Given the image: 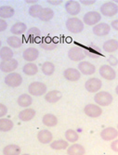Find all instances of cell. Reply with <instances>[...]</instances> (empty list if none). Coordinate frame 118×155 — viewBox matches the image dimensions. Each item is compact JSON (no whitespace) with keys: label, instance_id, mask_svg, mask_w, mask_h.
I'll return each mask as SVG.
<instances>
[{"label":"cell","instance_id":"cell-3","mask_svg":"<svg viewBox=\"0 0 118 155\" xmlns=\"http://www.w3.org/2000/svg\"><path fill=\"white\" fill-rule=\"evenodd\" d=\"M48 87L44 83L42 82H33L29 84L28 87V93L31 96L35 97H40L44 94H47Z\"/></svg>","mask_w":118,"mask_h":155},{"label":"cell","instance_id":"cell-4","mask_svg":"<svg viewBox=\"0 0 118 155\" xmlns=\"http://www.w3.org/2000/svg\"><path fill=\"white\" fill-rule=\"evenodd\" d=\"M100 14L105 17H113L118 13V5L113 1H108L103 3L99 8Z\"/></svg>","mask_w":118,"mask_h":155},{"label":"cell","instance_id":"cell-44","mask_svg":"<svg viewBox=\"0 0 118 155\" xmlns=\"http://www.w3.org/2000/svg\"><path fill=\"white\" fill-rule=\"evenodd\" d=\"M95 3H96L95 0H81V2H80V4H83L85 6H90Z\"/></svg>","mask_w":118,"mask_h":155},{"label":"cell","instance_id":"cell-26","mask_svg":"<svg viewBox=\"0 0 118 155\" xmlns=\"http://www.w3.org/2000/svg\"><path fill=\"white\" fill-rule=\"evenodd\" d=\"M42 122H43L44 125L48 126V127H54V126H56L58 124L59 120L56 115H54L52 114H47L43 116Z\"/></svg>","mask_w":118,"mask_h":155},{"label":"cell","instance_id":"cell-5","mask_svg":"<svg viewBox=\"0 0 118 155\" xmlns=\"http://www.w3.org/2000/svg\"><path fill=\"white\" fill-rule=\"evenodd\" d=\"M101 20V14L98 11H88L83 17V22L88 26H95L99 23Z\"/></svg>","mask_w":118,"mask_h":155},{"label":"cell","instance_id":"cell-47","mask_svg":"<svg viewBox=\"0 0 118 155\" xmlns=\"http://www.w3.org/2000/svg\"><path fill=\"white\" fill-rule=\"evenodd\" d=\"M25 2L27 4H34V5H35V4H37V0H26Z\"/></svg>","mask_w":118,"mask_h":155},{"label":"cell","instance_id":"cell-22","mask_svg":"<svg viewBox=\"0 0 118 155\" xmlns=\"http://www.w3.org/2000/svg\"><path fill=\"white\" fill-rule=\"evenodd\" d=\"M62 98V93L59 90H51L45 95V101L49 103H57Z\"/></svg>","mask_w":118,"mask_h":155},{"label":"cell","instance_id":"cell-48","mask_svg":"<svg viewBox=\"0 0 118 155\" xmlns=\"http://www.w3.org/2000/svg\"><path fill=\"white\" fill-rule=\"evenodd\" d=\"M115 93H116V95L118 96V86L115 87Z\"/></svg>","mask_w":118,"mask_h":155},{"label":"cell","instance_id":"cell-30","mask_svg":"<svg viewBox=\"0 0 118 155\" xmlns=\"http://www.w3.org/2000/svg\"><path fill=\"white\" fill-rule=\"evenodd\" d=\"M22 72L24 73V74L29 75V76H33L35 75L38 73V67L35 63L33 62H28L26 63L23 68H22Z\"/></svg>","mask_w":118,"mask_h":155},{"label":"cell","instance_id":"cell-24","mask_svg":"<svg viewBox=\"0 0 118 155\" xmlns=\"http://www.w3.org/2000/svg\"><path fill=\"white\" fill-rule=\"evenodd\" d=\"M17 103L20 107L22 108H28L30 107L33 103V97L31 95L29 94H22L21 96H19L18 100H17Z\"/></svg>","mask_w":118,"mask_h":155},{"label":"cell","instance_id":"cell-34","mask_svg":"<svg viewBox=\"0 0 118 155\" xmlns=\"http://www.w3.org/2000/svg\"><path fill=\"white\" fill-rule=\"evenodd\" d=\"M41 71L45 75H52L55 72V65L51 61H46L42 64Z\"/></svg>","mask_w":118,"mask_h":155},{"label":"cell","instance_id":"cell-42","mask_svg":"<svg viewBox=\"0 0 118 155\" xmlns=\"http://www.w3.org/2000/svg\"><path fill=\"white\" fill-rule=\"evenodd\" d=\"M111 150L114 152H118V138L111 142Z\"/></svg>","mask_w":118,"mask_h":155},{"label":"cell","instance_id":"cell-39","mask_svg":"<svg viewBox=\"0 0 118 155\" xmlns=\"http://www.w3.org/2000/svg\"><path fill=\"white\" fill-rule=\"evenodd\" d=\"M27 35H28V36L30 37V38L35 39V38L40 36L41 31H40L39 28H37V27H31L30 29L27 31Z\"/></svg>","mask_w":118,"mask_h":155},{"label":"cell","instance_id":"cell-38","mask_svg":"<svg viewBox=\"0 0 118 155\" xmlns=\"http://www.w3.org/2000/svg\"><path fill=\"white\" fill-rule=\"evenodd\" d=\"M97 48H88L85 49L84 52L87 57H90L92 59H98L100 56V53Z\"/></svg>","mask_w":118,"mask_h":155},{"label":"cell","instance_id":"cell-28","mask_svg":"<svg viewBox=\"0 0 118 155\" xmlns=\"http://www.w3.org/2000/svg\"><path fill=\"white\" fill-rule=\"evenodd\" d=\"M50 148L55 150H62L69 148V142L65 139H56L50 143Z\"/></svg>","mask_w":118,"mask_h":155},{"label":"cell","instance_id":"cell-25","mask_svg":"<svg viewBox=\"0 0 118 155\" xmlns=\"http://www.w3.org/2000/svg\"><path fill=\"white\" fill-rule=\"evenodd\" d=\"M26 31H27V25L24 22H22V21L14 23L11 26V29H10L11 34H13V35H16V36L24 34Z\"/></svg>","mask_w":118,"mask_h":155},{"label":"cell","instance_id":"cell-45","mask_svg":"<svg viewBox=\"0 0 118 155\" xmlns=\"http://www.w3.org/2000/svg\"><path fill=\"white\" fill-rule=\"evenodd\" d=\"M63 1L62 0H48V3L53 6H57V5H61Z\"/></svg>","mask_w":118,"mask_h":155},{"label":"cell","instance_id":"cell-27","mask_svg":"<svg viewBox=\"0 0 118 155\" xmlns=\"http://www.w3.org/2000/svg\"><path fill=\"white\" fill-rule=\"evenodd\" d=\"M15 14V9L11 6H1L0 7V19H9Z\"/></svg>","mask_w":118,"mask_h":155},{"label":"cell","instance_id":"cell-16","mask_svg":"<svg viewBox=\"0 0 118 155\" xmlns=\"http://www.w3.org/2000/svg\"><path fill=\"white\" fill-rule=\"evenodd\" d=\"M39 57V50L35 48H28L22 53V58L27 62H34Z\"/></svg>","mask_w":118,"mask_h":155},{"label":"cell","instance_id":"cell-40","mask_svg":"<svg viewBox=\"0 0 118 155\" xmlns=\"http://www.w3.org/2000/svg\"><path fill=\"white\" fill-rule=\"evenodd\" d=\"M8 114V108L5 104L0 103V119L4 118L5 115H7Z\"/></svg>","mask_w":118,"mask_h":155},{"label":"cell","instance_id":"cell-32","mask_svg":"<svg viewBox=\"0 0 118 155\" xmlns=\"http://www.w3.org/2000/svg\"><path fill=\"white\" fill-rule=\"evenodd\" d=\"M7 43L8 45L9 48H19L22 47V40L16 36V35H11L9 37H8L7 39Z\"/></svg>","mask_w":118,"mask_h":155},{"label":"cell","instance_id":"cell-18","mask_svg":"<svg viewBox=\"0 0 118 155\" xmlns=\"http://www.w3.org/2000/svg\"><path fill=\"white\" fill-rule=\"evenodd\" d=\"M59 44V42L57 41L56 38H51V37H46L44 38L41 42H40V47L45 49V50H48V51H51V50H54L57 46Z\"/></svg>","mask_w":118,"mask_h":155},{"label":"cell","instance_id":"cell-8","mask_svg":"<svg viewBox=\"0 0 118 155\" xmlns=\"http://www.w3.org/2000/svg\"><path fill=\"white\" fill-rule=\"evenodd\" d=\"M86 57V56L84 52V49L78 47H72L68 51V58L72 61L81 62L85 60Z\"/></svg>","mask_w":118,"mask_h":155},{"label":"cell","instance_id":"cell-31","mask_svg":"<svg viewBox=\"0 0 118 155\" xmlns=\"http://www.w3.org/2000/svg\"><path fill=\"white\" fill-rule=\"evenodd\" d=\"M53 17H54L53 9H51L50 8H44L38 19L42 21H49L53 19Z\"/></svg>","mask_w":118,"mask_h":155},{"label":"cell","instance_id":"cell-17","mask_svg":"<svg viewBox=\"0 0 118 155\" xmlns=\"http://www.w3.org/2000/svg\"><path fill=\"white\" fill-rule=\"evenodd\" d=\"M63 77L71 82H76L81 78V73L78 69L76 68H67L63 71Z\"/></svg>","mask_w":118,"mask_h":155},{"label":"cell","instance_id":"cell-37","mask_svg":"<svg viewBox=\"0 0 118 155\" xmlns=\"http://www.w3.org/2000/svg\"><path fill=\"white\" fill-rule=\"evenodd\" d=\"M43 7L39 4H35V5H33L31 6L30 8H29V15H30L31 17L33 18H39L41 12L43 11Z\"/></svg>","mask_w":118,"mask_h":155},{"label":"cell","instance_id":"cell-15","mask_svg":"<svg viewBox=\"0 0 118 155\" xmlns=\"http://www.w3.org/2000/svg\"><path fill=\"white\" fill-rule=\"evenodd\" d=\"M78 71L84 75H92L96 72V66L88 61H81L78 63Z\"/></svg>","mask_w":118,"mask_h":155},{"label":"cell","instance_id":"cell-14","mask_svg":"<svg viewBox=\"0 0 118 155\" xmlns=\"http://www.w3.org/2000/svg\"><path fill=\"white\" fill-rule=\"evenodd\" d=\"M65 10L72 16H76L81 11V4L76 0H69L65 3Z\"/></svg>","mask_w":118,"mask_h":155},{"label":"cell","instance_id":"cell-41","mask_svg":"<svg viewBox=\"0 0 118 155\" xmlns=\"http://www.w3.org/2000/svg\"><path fill=\"white\" fill-rule=\"evenodd\" d=\"M107 61H108V63H109V65L111 67L115 66V65L118 64V60L116 59V57H114V56H113V55L109 56V58L107 59Z\"/></svg>","mask_w":118,"mask_h":155},{"label":"cell","instance_id":"cell-50","mask_svg":"<svg viewBox=\"0 0 118 155\" xmlns=\"http://www.w3.org/2000/svg\"><path fill=\"white\" fill-rule=\"evenodd\" d=\"M22 155H31V154H28V153H24V154H22Z\"/></svg>","mask_w":118,"mask_h":155},{"label":"cell","instance_id":"cell-10","mask_svg":"<svg viewBox=\"0 0 118 155\" xmlns=\"http://www.w3.org/2000/svg\"><path fill=\"white\" fill-rule=\"evenodd\" d=\"M18 61L15 59H11L8 61H2L0 62V71L5 74H11L18 68Z\"/></svg>","mask_w":118,"mask_h":155},{"label":"cell","instance_id":"cell-52","mask_svg":"<svg viewBox=\"0 0 118 155\" xmlns=\"http://www.w3.org/2000/svg\"><path fill=\"white\" fill-rule=\"evenodd\" d=\"M117 130H118V124H117Z\"/></svg>","mask_w":118,"mask_h":155},{"label":"cell","instance_id":"cell-13","mask_svg":"<svg viewBox=\"0 0 118 155\" xmlns=\"http://www.w3.org/2000/svg\"><path fill=\"white\" fill-rule=\"evenodd\" d=\"M93 34L97 36L102 37L106 36L110 34L111 31V25L106 22H99L93 27Z\"/></svg>","mask_w":118,"mask_h":155},{"label":"cell","instance_id":"cell-51","mask_svg":"<svg viewBox=\"0 0 118 155\" xmlns=\"http://www.w3.org/2000/svg\"><path fill=\"white\" fill-rule=\"evenodd\" d=\"M114 3H115V4H118V0H117V1H114Z\"/></svg>","mask_w":118,"mask_h":155},{"label":"cell","instance_id":"cell-35","mask_svg":"<svg viewBox=\"0 0 118 155\" xmlns=\"http://www.w3.org/2000/svg\"><path fill=\"white\" fill-rule=\"evenodd\" d=\"M64 136H65V140H67L68 142H71L72 144H75L77 141V140L79 139L78 133L76 130H73V129H68V130H66Z\"/></svg>","mask_w":118,"mask_h":155},{"label":"cell","instance_id":"cell-20","mask_svg":"<svg viewBox=\"0 0 118 155\" xmlns=\"http://www.w3.org/2000/svg\"><path fill=\"white\" fill-rule=\"evenodd\" d=\"M37 139L42 144H50L53 139V135L49 130H40L37 133Z\"/></svg>","mask_w":118,"mask_h":155},{"label":"cell","instance_id":"cell-29","mask_svg":"<svg viewBox=\"0 0 118 155\" xmlns=\"http://www.w3.org/2000/svg\"><path fill=\"white\" fill-rule=\"evenodd\" d=\"M22 149L19 145L16 144H9L4 147L3 154L4 155H21Z\"/></svg>","mask_w":118,"mask_h":155},{"label":"cell","instance_id":"cell-1","mask_svg":"<svg viewBox=\"0 0 118 155\" xmlns=\"http://www.w3.org/2000/svg\"><path fill=\"white\" fill-rule=\"evenodd\" d=\"M65 25H66L67 30L73 35H78L82 33L85 28V24L83 21H81L80 19L76 17H71L67 19Z\"/></svg>","mask_w":118,"mask_h":155},{"label":"cell","instance_id":"cell-7","mask_svg":"<svg viewBox=\"0 0 118 155\" xmlns=\"http://www.w3.org/2000/svg\"><path fill=\"white\" fill-rule=\"evenodd\" d=\"M5 84L9 87H18L22 83V77L18 73H11L6 75L4 79Z\"/></svg>","mask_w":118,"mask_h":155},{"label":"cell","instance_id":"cell-43","mask_svg":"<svg viewBox=\"0 0 118 155\" xmlns=\"http://www.w3.org/2000/svg\"><path fill=\"white\" fill-rule=\"evenodd\" d=\"M8 28V23L5 20L0 19V32H4L7 30Z\"/></svg>","mask_w":118,"mask_h":155},{"label":"cell","instance_id":"cell-11","mask_svg":"<svg viewBox=\"0 0 118 155\" xmlns=\"http://www.w3.org/2000/svg\"><path fill=\"white\" fill-rule=\"evenodd\" d=\"M99 72L102 78H104L105 80H108V81H113L116 77V73L114 71V69L111 67L109 64L101 65L99 67Z\"/></svg>","mask_w":118,"mask_h":155},{"label":"cell","instance_id":"cell-21","mask_svg":"<svg viewBox=\"0 0 118 155\" xmlns=\"http://www.w3.org/2000/svg\"><path fill=\"white\" fill-rule=\"evenodd\" d=\"M66 152H67V155H85L86 149L83 145L75 143L69 146Z\"/></svg>","mask_w":118,"mask_h":155},{"label":"cell","instance_id":"cell-46","mask_svg":"<svg viewBox=\"0 0 118 155\" xmlns=\"http://www.w3.org/2000/svg\"><path fill=\"white\" fill-rule=\"evenodd\" d=\"M111 27L113 28V30L118 32V20H113L111 22Z\"/></svg>","mask_w":118,"mask_h":155},{"label":"cell","instance_id":"cell-6","mask_svg":"<svg viewBox=\"0 0 118 155\" xmlns=\"http://www.w3.org/2000/svg\"><path fill=\"white\" fill-rule=\"evenodd\" d=\"M102 87V82L99 78L92 77L86 81L85 83V88L87 92L89 93H98L99 92Z\"/></svg>","mask_w":118,"mask_h":155},{"label":"cell","instance_id":"cell-12","mask_svg":"<svg viewBox=\"0 0 118 155\" xmlns=\"http://www.w3.org/2000/svg\"><path fill=\"white\" fill-rule=\"evenodd\" d=\"M99 136L105 141H113L118 137V130L113 126H109V127L102 129Z\"/></svg>","mask_w":118,"mask_h":155},{"label":"cell","instance_id":"cell-49","mask_svg":"<svg viewBox=\"0 0 118 155\" xmlns=\"http://www.w3.org/2000/svg\"><path fill=\"white\" fill-rule=\"evenodd\" d=\"M1 46H2V42H1V40H0V49H1Z\"/></svg>","mask_w":118,"mask_h":155},{"label":"cell","instance_id":"cell-9","mask_svg":"<svg viewBox=\"0 0 118 155\" xmlns=\"http://www.w3.org/2000/svg\"><path fill=\"white\" fill-rule=\"evenodd\" d=\"M85 114L90 118H98L102 114V109L96 103H89L84 108Z\"/></svg>","mask_w":118,"mask_h":155},{"label":"cell","instance_id":"cell-19","mask_svg":"<svg viewBox=\"0 0 118 155\" xmlns=\"http://www.w3.org/2000/svg\"><path fill=\"white\" fill-rule=\"evenodd\" d=\"M35 114H36L35 110H34L32 108H26L19 112L18 117L22 122H29L35 118Z\"/></svg>","mask_w":118,"mask_h":155},{"label":"cell","instance_id":"cell-23","mask_svg":"<svg viewBox=\"0 0 118 155\" xmlns=\"http://www.w3.org/2000/svg\"><path fill=\"white\" fill-rule=\"evenodd\" d=\"M102 48L103 51L107 53H113L118 50V41L115 39H109L103 43Z\"/></svg>","mask_w":118,"mask_h":155},{"label":"cell","instance_id":"cell-33","mask_svg":"<svg viewBox=\"0 0 118 155\" xmlns=\"http://www.w3.org/2000/svg\"><path fill=\"white\" fill-rule=\"evenodd\" d=\"M14 124L11 120L8 118H1L0 119V131L1 132H8L12 130Z\"/></svg>","mask_w":118,"mask_h":155},{"label":"cell","instance_id":"cell-2","mask_svg":"<svg viewBox=\"0 0 118 155\" xmlns=\"http://www.w3.org/2000/svg\"><path fill=\"white\" fill-rule=\"evenodd\" d=\"M94 101L96 104L99 105V107H106L112 104L113 97L112 94L107 91H99L95 94Z\"/></svg>","mask_w":118,"mask_h":155},{"label":"cell","instance_id":"cell-36","mask_svg":"<svg viewBox=\"0 0 118 155\" xmlns=\"http://www.w3.org/2000/svg\"><path fill=\"white\" fill-rule=\"evenodd\" d=\"M13 51L8 47H2L0 49V58L2 61H8L13 59Z\"/></svg>","mask_w":118,"mask_h":155}]
</instances>
